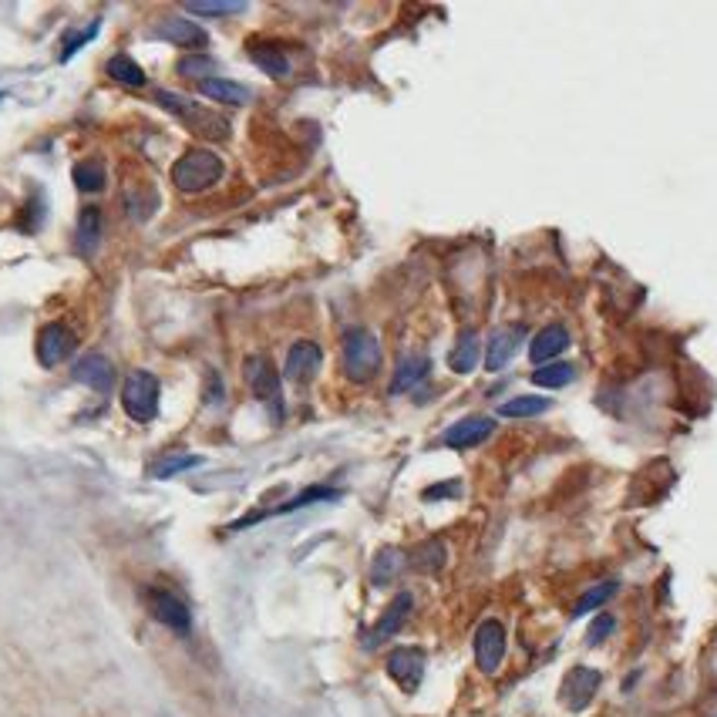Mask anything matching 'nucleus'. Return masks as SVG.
<instances>
[{
	"mask_svg": "<svg viewBox=\"0 0 717 717\" xmlns=\"http://www.w3.org/2000/svg\"><path fill=\"white\" fill-rule=\"evenodd\" d=\"M226 165L223 159L216 155V152H209V148H189V152H182V159H176L172 165V186L179 192H206L212 189L219 179H223Z\"/></svg>",
	"mask_w": 717,
	"mask_h": 717,
	"instance_id": "obj_1",
	"label": "nucleus"
},
{
	"mask_svg": "<svg viewBox=\"0 0 717 717\" xmlns=\"http://www.w3.org/2000/svg\"><path fill=\"white\" fill-rule=\"evenodd\" d=\"M159 105L169 115H176L182 125H189V131L203 135V139H226L229 135V122L223 115L209 112L199 101L179 95V92H159Z\"/></svg>",
	"mask_w": 717,
	"mask_h": 717,
	"instance_id": "obj_2",
	"label": "nucleus"
},
{
	"mask_svg": "<svg viewBox=\"0 0 717 717\" xmlns=\"http://www.w3.org/2000/svg\"><path fill=\"white\" fill-rule=\"evenodd\" d=\"M344 370L351 381H370L381 370V344L364 327H351L344 334Z\"/></svg>",
	"mask_w": 717,
	"mask_h": 717,
	"instance_id": "obj_3",
	"label": "nucleus"
},
{
	"mask_svg": "<svg viewBox=\"0 0 717 717\" xmlns=\"http://www.w3.org/2000/svg\"><path fill=\"white\" fill-rule=\"evenodd\" d=\"M122 404L131 421L148 425L159 415V378L152 370H131L122 387Z\"/></svg>",
	"mask_w": 717,
	"mask_h": 717,
	"instance_id": "obj_4",
	"label": "nucleus"
},
{
	"mask_svg": "<svg viewBox=\"0 0 717 717\" xmlns=\"http://www.w3.org/2000/svg\"><path fill=\"white\" fill-rule=\"evenodd\" d=\"M145 606H148V613H152L162 626H169V630L179 633V637H189L192 613H189V606L182 603L172 590H162V586L145 590Z\"/></svg>",
	"mask_w": 717,
	"mask_h": 717,
	"instance_id": "obj_5",
	"label": "nucleus"
},
{
	"mask_svg": "<svg viewBox=\"0 0 717 717\" xmlns=\"http://www.w3.org/2000/svg\"><path fill=\"white\" fill-rule=\"evenodd\" d=\"M243 374H246L250 391H253L256 398L263 401L267 408H273V415L280 418V387H283V381H280V374H276V367H273L270 357H263V354L246 357Z\"/></svg>",
	"mask_w": 717,
	"mask_h": 717,
	"instance_id": "obj_6",
	"label": "nucleus"
},
{
	"mask_svg": "<svg viewBox=\"0 0 717 717\" xmlns=\"http://www.w3.org/2000/svg\"><path fill=\"white\" fill-rule=\"evenodd\" d=\"M506 660V626L498 620L478 623L475 630V664L482 673H495Z\"/></svg>",
	"mask_w": 717,
	"mask_h": 717,
	"instance_id": "obj_7",
	"label": "nucleus"
},
{
	"mask_svg": "<svg viewBox=\"0 0 717 717\" xmlns=\"http://www.w3.org/2000/svg\"><path fill=\"white\" fill-rule=\"evenodd\" d=\"M75 347H78V337L71 334V327H64V323H48V327L37 334V344H34L41 367L64 364V361L75 354Z\"/></svg>",
	"mask_w": 717,
	"mask_h": 717,
	"instance_id": "obj_8",
	"label": "nucleus"
},
{
	"mask_svg": "<svg viewBox=\"0 0 717 717\" xmlns=\"http://www.w3.org/2000/svg\"><path fill=\"white\" fill-rule=\"evenodd\" d=\"M600 670L593 667H573L570 670V677L562 681V704L570 707V711H583V707H590V701L596 697V690H600Z\"/></svg>",
	"mask_w": 717,
	"mask_h": 717,
	"instance_id": "obj_9",
	"label": "nucleus"
},
{
	"mask_svg": "<svg viewBox=\"0 0 717 717\" xmlns=\"http://www.w3.org/2000/svg\"><path fill=\"white\" fill-rule=\"evenodd\" d=\"M323 364V351H320L314 340H297L287 354V364H283V374H287L293 384H307L314 381V374Z\"/></svg>",
	"mask_w": 717,
	"mask_h": 717,
	"instance_id": "obj_10",
	"label": "nucleus"
},
{
	"mask_svg": "<svg viewBox=\"0 0 717 717\" xmlns=\"http://www.w3.org/2000/svg\"><path fill=\"white\" fill-rule=\"evenodd\" d=\"M387 673H391V681H398L408 694L421 684V673H425V654L418 650V647H398V650H391L387 657Z\"/></svg>",
	"mask_w": 717,
	"mask_h": 717,
	"instance_id": "obj_11",
	"label": "nucleus"
},
{
	"mask_svg": "<svg viewBox=\"0 0 717 717\" xmlns=\"http://www.w3.org/2000/svg\"><path fill=\"white\" fill-rule=\"evenodd\" d=\"M155 37H162V41H169V44L186 48V51H199L209 44V34L203 31L199 24H192L189 17H165L159 28H155Z\"/></svg>",
	"mask_w": 717,
	"mask_h": 717,
	"instance_id": "obj_12",
	"label": "nucleus"
},
{
	"mask_svg": "<svg viewBox=\"0 0 717 717\" xmlns=\"http://www.w3.org/2000/svg\"><path fill=\"white\" fill-rule=\"evenodd\" d=\"M411 606H415L411 593H398V596L391 600V606L381 613V620L374 623V630H370V637H367V647H381L384 640L394 637L401 626H404V620L411 617Z\"/></svg>",
	"mask_w": 717,
	"mask_h": 717,
	"instance_id": "obj_13",
	"label": "nucleus"
},
{
	"mask_svg": "<svg viewBox=\"0 0 717 717\" xmlns=\"http://www.w3.org/2000/svg\"><path fill=\"white\" fill-rule=\"evenodd\" d=\"M522 344H526V327H522V323H515V327H502V331L489 340V347H485V367H489V370H502V367H509V361L519 354Z\"/></svg>",
	"mask_w": 717,
	"mask_h": 717,
	"instance_id": "obj_14",
	"label": "nucleus"
},
{
	"mask_svg": "<svg viewBox=\"0 0 717 717\" xmlns=\"http://www.w3.org/2000/svg\"><path fill=\"white\" fill-rule=\"evenodd\" d=\"M75 381L84 384V387H92L95 394L112 391V384H115L112 361H108V357H101V354H84L78 364H75Z\"/></svg>",
	"mask_w": 717,
	"mask_h": 717,
	"instance_id": "obj_15",
	"label": "nucleus"
},
{
	"mask_svg": "<svg viewBox=\"0 0 717 717\" xmlns=\"http://www.w3.org/2000/svg\"><path fill=\"white\" fill-rule=\"evenodd\" d=\"M570 347V331L562 327V323H549V327H542L539 334L532 337V344H529V357H532V364H553L559 354Z\"/></svg>",
	"mask_w": 717,
	"mask_h": 717,
	"instance_id": "obj_16",
	"label": "nucleus"
},
{
	"mask_svg": "<svg viewBox=\"0 0 717 717\" xmlns=\"http://www.w3.org/2000/svg\"><path fill=\"white\" fill-rule=\"evenodd\" d=\"M495 431V421L492 418H462V421H455L451 428L445 431V442L448 448H475L482 445L489 434Z\"/></svg>",
	"mask_w": 717,
	"mask_h": 717,
	"instance_id": "obj_17",
	"label": "nucleus"
},
{
	"mask_svg": "<svg viewBox=\"0 0 717 717\" xmlns=\"http://www.w3.org/2000/svg\"><path fill=\"white\" fill-rule=\"evenodd\" d=\"M101 236H105V219L95 206H84L78 216V229H75V243H78V253L84 259H92L101 246Z\"/></svg>",
	"mask_w": 717,
	"mask_h": 717,
	"instance_id": "obj_18",
	"label": "nucleus"
},
{
	"mask_svg": "<svg viewBox=\"0 0 717 717\" xmlns=\"http://www.w3.org/2000/svg\"><path fill=\"white\" fill-rule=\"evenodd\" d=\"M482 361V340H478L475 331H462L458 340H455V347L448 354V367L455 370V374H472Z\"/></svg>",
	"mask_w": 717,
	"mask_h": 717,
	"instance_id": "obj_19",
	"label": "nucleus"
},
{
	"mask_svg": "<svg viewBox=\"0 0 717 717\" xmlns=\"http://www.w3.org/2000/svg\"><path fill=\"white\" fill-rule=\"evenodd\" d=\"M199 92H203L209 101H219V105H246V101H250V88H243V84H236V81H229V78L199 81Z\"/></svg>",
	"mask_w": 717,
	"mask_h": 717,
	"instance_id": "obj_20",
	"label": "nucleus"
},
{
	"mask_svg": "<svg viewBox=\"0 0 717 717\" xmlns=\"http://www.w3.org/2000/svg\"><path fill=\"white\" fill-rule=\"evenodd\" d=\"M250 58H253L256 68H259V71H267L270 78H283V75L290 71L287 54L276 48V44H263V41H253V44H250Z\"/></svg>",
	"mask_w": 717,
	"mask_h": 717,
	"instance_id": "obj_21",
	"label": "nucleus"
},
{
	"mask_svg": "<svg viewBox=\"0 0 717 717\" xmlns=\"http://www.w3.org/2000/svg\"><path fill=\"white\" fill-rule=\"evenodd\" d=\"M428 374V357H404L394 370V381H391V394H404L411 391L418 381H425Z\"/></svg>",
	"mask_w": 717,
	"mask_h": 717,
	"instance_id": "obj_22",
	"label": "nucleus"
},
{
	"mask_svg": "<svg viewBox=\"0 0 717 717\" xmlns=\"http://www.w3.org/2000/svg\"><path fill=\"white\" fill-rule=\"evenodd\" d=\"M553 408V401L542 398V394H522V398H512L498 408V418H539Z\"/></svg>",
	"mask_w": 717,
	"mask_h": 717,
	"instance_id": "obj_23",
	"label": "nucleus"
},
{
	"mask_svg": "<svg viewBox=\"0 0 717 717\" xmlns=\"http://www.w3.org/2000/svg\"><path fill=\"white\" fill-rule=\"evenodd\" d=\"M108 78H115L125 88H145L142 64H135V58H128V54H115L112 61H108Z\"/></svg>",
	"mask_w": 717,
	"mask_h": 717,
	"instance_id": "obj_24",
	"label": "nucleus"
},
{
	"mask_svg": "<svg viewBox=\"0 0 717 717\" xmlns=\"http://www.w3.org/2000/svg\"><path fill=\"white\" fill-rule=\"evenodd\" d=\"M401 570H404V553H401V549H381V553L374 556V566H370V579H374V586H384V583H391Z\"/></svg>",
	"mask_w": 717,
	"mask_h": 717,
	"instance_id": "obj_25",
	"label": "nucleus"
},
{
	"mask_svg": "<svg viewBox=\"0 0 717 717\" xmlns=\"http://www.w3.org/2000/svg\"><path fill=\"white\" fill-rule=\"evenodd\" d=\"M195 465H203V455H192V451H176V455H162L159 462L152 465V475L155 478H172L179 472H189Z\"/></svg>",
	"mask_w": 717,
	"mask_h": 717,
	"instance_id": "obj_26",
	"label": "nucleus"
},
{
	"mask_svg": "<svg viewBox=\"0 0 717 717\" xmlns=\"http://www.w3.org/2000/svg\"><path fill=\"white\" fill-rule=\"evenodd\" d=\"M576 367L573 364H562V361H553V364H542L536 374H532V381L539 384V387H549V391H556V387H566V384L573 381Z\"/></svg>",
	"mask_w": 717,
	"mask_h": 717,
	"instance_id": "obj_27",
	"label": "nucleus"
},
{
	"mask_svg": "<svg viewBox=\"0 0 717 717\" xmlns=\"http://www.w3.org/2000/svg\"><path fill=\"white\" fill-rule=\"evenodd\" d=\"M75 186L81 192H98L105 186V165L98 159H84L75 165Z\"/></svg>",
	"mask_w": 717,
	"mask_h": 717,
	"instance_id": "obj_28",
	"label": "nucleus"
},
{
	"mask_svg": "<svg viewBox=\"0 0 717 717\" xmlns=\"http://www.w3.org/2000/svg\"><path fill=\"white\" fill-rule=\"evenodd\" d=\"M246 4H229V0H192L186 4V14H199V17H229V14H243Z\"/></svg>",
	"mask_w": 717,
	"mask_h": 717,
	"instance_id": "obj_29",
	"label": "nucleus"
},
{
	"mask_svg": "<svg viewBox=\"0 0 717 717\" xmlns=\"http://www.w3.org/2000/svg\"><path fill=\"white\" fill-rule=\"evenodd\" d=\"M617 593V583H600V586H593V590H586L583 596H579V603H576V617H586V613H593V609H600V606H606V600Z\"/></svg>",
	"mask_w": 717,
	"mask_h": 717,
	"instance_id": "obj_30",
	"label": "nucleus"
},
{
	"mask_svg": "<svg viewBox=\"0 0 717 717\" xmlns=\"http://www.w3.org/2000/svg\"><path fill=\"white\" fill-rule=\"evenodd\" d=\"M331 498H337L334 489H307V492H300L297 498H293V502H283V506H276L270 515H287V512H297V509H303V506H314V502H331Z\"/></svg>",
	"mask_w": 717,
	"mask_h": 717,
	"instance_id": "obj_31",
	"label": "nucleus"
},
{
	"mask_svg": "<svg viewBox=\"0 0 717 717\" xmlns=\"http://www.w3.org/2000/svg\"><path fill=\"white\" fill-rule=\"evenodd\" d=\"M98 24H101V20H92V24L84 28V31H68V34H64V41H61V61H71V58H75V54H78V51L84 48V44H88L92 37H95Z\"/></svg>",
	"mask_w": 717,
	"mask_h": 717,
	"instance_id": "obj_32",
	"label": "nucleus"
},
{
	"mask_svg": "<svg viewBox=\"0 0 717 717\" xmlns=\"http://www.w3.org/2000/svg\"><path fill=\"white\" fill-rule=\"evenodd\" d=\"M179 71L189 75V78H195V81H206V78H212V75H209V71H212V58H206V54L186 58V61L179 64Z\"/></svg>",
	"mask_w": 717,
	"mask_h": 717,
	"instance_id": "obj_33",
	"label": "nucleus"
},
{
	"mask_svg": "<svg viewBox=\"0 0 717 717\" xmlns=\"http://www.w3.org/2000/svg\"><path fill=\"white\" fill-rule=\"evenodd\" d=\"M442 562H445V546H442V542H428V546H425V553L418 556V566H421V570H428V573H434Z\"/></svg>",
	"mask_w": 717,
	"mask_h": 717,
	"instance_id": "obj_34",
	"label": "nucleus"
},
{
	"mask_svg": "<svg viewBox=\"0 0 717 717\" xmlns=\"http://www.w3.org/2000/svg\"><path fill=\"white\" fill-rule=\"evenodd\" d=\"M613 626H617V623H613V617H609V613L596 617V623H593L590 633H586V643H590V647H600V643L609 637V630H613Z\"/></svg>",
	"mask_w": 717,
	"mask_h": 717,
	"instance_id": "obj_35",
	"label": "nucleus"
},
{
	"mask_svg": "<svg viewBox=\"0 0 717 717\" xmlns=\"http://www.w3.org/2000/svg\"><path fill=\"white\" fill-rule=\"evenodd\" d=\"M434 495H458V485H448V489H431L428 498H434Z\"/></svg>",
	"mask_w": 717,
	"mask_h": 717,
	"instance_id": "obj_36",
	"label": "nucleus"
}]
</instances>
